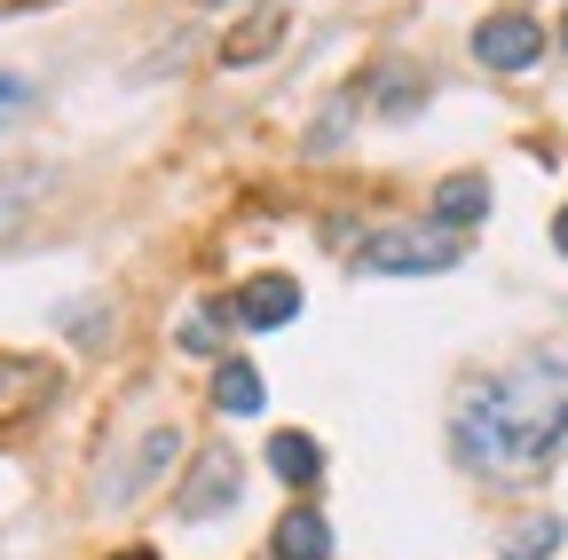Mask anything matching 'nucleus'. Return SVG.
Returning a JSON list of instances; mask_svg holds the SVG:
<instances>
[{"label": "nucleus", "mask_w": 568, "mask_h": 560, "mask_svg": "<svg viewBox=\"0 0 568 560\" xmlns=\"http://www.w3.org/2000/svg\"><path fill=\"white\" fill-rule=\"evenodd\" d=\"M560 435H568V364L560 356H521L514 371L481 379L450 418L458 458L489 466V474H529Z\"/></svg>", "instance_id": "obj_1"}, {"label": "nucleus", "mask_w": 568, "mask_h": 560, "mask_svg": "<svg viewBox=\"0 0 568 560\" xmlns=\"http://www.w3.org/2000/svg\"><path fill=\"white\" fill-rule=\"evenodd\" d=\"M450 261H458V245L443 222H395V230H372L355 245V268H372V276H435Z\"/></svg>", "instance_id": "obj_2"}, {"label": "nucleus", "mask_w": 568, "mask_h": 560, "mask_svg": "<svg viewBox=\"0 0 568 560\" xmlns=\"http://www.w3.org/2000/svg\"><path fill=\"white\" fill-rule=\"evenodd\" d=\"M474 55L489 63V72H521V63L545 55V32H537V17H481L474 24Z\"/></svg>", "instance_id": "obj_3"}, {"label": "nucleus", "mask_w": 568, "mask_h": 560, "mask_svg": "<svg viewBox=\"0 0 568 560\" xmlns=\"http://www.w3.org/2000/svg\"><path fill=\"white\" fill-rule=\"evenodd\" d=\"M237 489H245L237 458H230V450H205L197 474H190V489H182V521H213L222 506H237Z\"/></svg>", "instance_id": "obj_4"}, {"label": "nucleus", "mask_w": 568, "mask_h": 560, "mask_svg": "<svg viewBox=\"0 0 568 560\" xmlns=\"http://www.w3.org/2000/svg\"><path fill=\"white\" fill-rule=\"evenodd\" d=\"M301 316V285L284 268H261V276H245V293H237V324H253V332H276V324H293Z\"/></svg>", "instance_id": "obj_5"}, {"label": "nucleus", "mask_w": 568, "mask_h": 560, "mask_svg": "<svg viewBox=\"0 0 568 560\" xmlns=\"http://www.w3.org/2000/svg\"><path fill=\"white\" fill-rule=\"evenodd\" d=\"M481 214H489V182H481V174L435 182V222H443V230H474Z\"/></svg>", "instance_id": "obj_6"}, {"label": "nucleus", "mask_w": 568, "mask_h": 560, "mask_svg": "<svg viewBox=\"0 0 568 560\" xmlns=\"http://www.w3.org/2000/svg\"><path fill=\"white\" fill-rule=\"evenodd\" d=\"M276 560H332L324 513H284V521H276Z\"/></svg>", "instance_id": "obj_7"}, {"label": "nucleus", "mask_w": 568, "mask_h": 560, "mask_svg": "<svg viewBox=\"0 0 568 560\" xmlns=\"http://www.w3.org/2000/svg\"><path fill=\"white\" fill-rule=\"evenodd\" d=\"M268 466L293 481V489H308V481L324 474V450H316V435H293V427H284V435L268 442Z\"/></svg>", "instance_id": "obj_8"}, {"label": "nucleus", "mask_w": 568, "mask_h": 560, "mask_svg": "<svg viewBox=\"0 0 568 560\" xmlns=\"http://www.w3.org/2000/svg\"><path fill=\"white\" fill-rule=\"evenodd\" d=\"M174 450H182V435H174V427H151V435H142V450H134V466H126V474L111 481V498H134V489L151 481V474H159V466H166Z\"/></svg>", "instance_id": "obj_9"}, {"label": "nucleus", "mask_w": 568, "mask_h": 560, "mask_svg": "<svg viewBox=\"0 0 568 560\" xmlns=\"http://www.w3.org/2000/svg\"><path fill=\"white\" fill-rule=\"evenodd\" d=\"M213 403H222L230 418H253V410H261V371L222 356V371H213Z\"/></svg>", "instance_id": "obj_10"}, {"label": "nucleus", "mask_w": 568, "mask_h": 560, "mask_svg": "<svg viewBox=\"0 0 568 560\" xmlns=\"http://www.w3.org/2000/svg\"><path fill=\"white\" fill-rule=\"evenodd\" d=\"M560 544V521L552 513H529V521H514L506 537H497V552H506V560H545Z\"/></svg>", "instance_id": "obj_11"}, {"label": "nucleus", "mask_w": 568, "mask_h": 560, "mask_svg": "<svg viewBox=\"0 0 568 560\" xmlns=\"http://www.w3.org/2000/svg\"><path fill=\"white\" fill-rule=\"evenodd\" d=\"M276 32H284V17H276V9H268V17H261V24H253V32H237V40H230V48H222V63H253V55H261V48H268V40H276Z\"/></svg>", "instance_id": "obj_12"}, {"label": "nucleus", "mask_w": 568, "mask_h": 560, "mask_svg": "<svg viewBox=\"0 0 568 560\" xmlns=\"http://www.w3.org/2000/svg\"><path fill=\"white\" fill-rule=\"evenodd\" d=\"M24 197H32V182H24V174H17V182H0V245H9V237L24 230V214H32Z\"/></svg>", "instance_id": "obj_13"}, {"label": "nucleus", "mask_w": 568, "mask_h": 560, "mask_svg": "<svg viewBox=\"0 0 568 560\" xmlns=\"http://www.w3.org/2000/svg\"><path fill=\"white\" fill-rule=\"evenodd\" d=\"M9 387H32V395H48V371H40V364H24V356H0V403H17Z\"/></svg>", "instance_id": "obj_14"}, {"label": "nucleus", "mask_w": 568, "mask_h": 560, "mask_svg": "<svg viewBox=\"0 0 568 560\" xmlns=\"http://www.w3.org/2000/svg\"><path fill=\"white\" fill-rule=\"evenodd\" d=\"M71 339H80V347L111 339V308H71Z\"/></svg>", "instance_id": "obj_15"}, {"label": "nucleus", "mask_w": 568, "mask_h": 560, "mask_svg": "<svg viewBox=\"0 0 568 560\" xmlns=\"http://www.w3.org/2000/svg\"><path fill=\"white\" fill-rule=\"evenodd\" d=\"M182 347H190V356H213V347H222V332H213V308L182 324Z\"/></svg>", "instance_id": "obj_16"}, {"label": "nucleus", "mask_w": 568, "mask_h": 560, "mask_svg": "<svg viewBox=\"0 0 568 560\" xmlns=\"http://www.w3.org/2000/svg\"><path fill=\"white\" fill-rule=\"evenodd\" d=\"M9 111H24V80H9V72H0V119H9Z\"/></svg>", "instance_id": "obj_17"}, {"label": "nucleus", "mask_w": 568, "mask_h": 560, "mask_svg": "<svg viewBox=\"0 0 568 560\" xmlns=\"http://www.w3.org/2000/svg\"><path fill=\"white\" fill-rule=\"evenodd\" d=\"M552 245H560V253H568V205H560V222H552Z\"/></svg>", "instance_id": "obj_18"}, {"label": "nucleus", "mask_w": 568, "mask_h": 560, "mask_svg": "<svg viewBox=\"0 0 568 560\" xmlns=\"http://www.w3.org/2000/svg\"><path fill=\"white\" fill-rule=\"evenodd\" d=\"M111 560H159V552H142V544H134V552H111Z\"/></svg>", "instance_id": "obj_19"}, {"label": "nucleus", "mask_w": 568, "mask_h": 560, "mask_svg": "<svg viewBox=\"0 0 568 560\" xmlns=\"http://www.w3.org/2000/svg\"><path fill=\"white\" fill-rule=\"evenodd\" d=\"M197 9H222V0H197Z\"/></svg>", "instance_id": "obj_20"}]
</instances>
